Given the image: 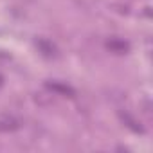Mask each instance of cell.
<instances>
[{"label":"cell","mask_w":153,"mask_h":153,"mask_svg":"<svg viewBox=\"0 0 153 153\" xmlns=\"http://www.w3.org/2000/svg\"><path fill=\"white\" fill-rule=\"evenodd\" d=\"M2 81H4V78H2V76H0V85H2Z\"/></svg>","instance_id":"cell-6"},{"label":"cell","mask_w":153,"mask_h":153,"mask_svg":"<svg viewBox=\"0 0 153 153\" xmlns=\"http://www.w3.org/2000/svg\"><path fill=\"white\" fill-rule=\"evenodd\" d=\"M106 49H108L110 52H115V54H126L128 49H130V45H128L126 42L119 40V38H112V40L106 42Z\"/></svg>","instance_id":"cell-3"},{"label":"cell","mask_w":153,"mask_h":153,"mask_svg":"<svg viewBox=\"0 0 153 153\" xmlns=\"http://www.w3.org/2000/svg\"><path fill=\"white\" fill-rule=\"evenodd\" d=\"M45 87H47L51 92H54L56 96H65V97H74V96H76V90H74L72 87H68V85H65V83H59V81H47Z\"/></svg>","instance_id":"cell-2"},{"label":"cell","mask_w":153,"mask_h":153,"mask_svg":"<svg viewBox=\"0 0 153 153\" xmlns=\"http://www.w3.org/2000/svg\"><path fill=\"white\" fill-rule=\"evenodd\" d=\"M121 119H123V123H124L130 130H133V131H137V133H142V131H144V128L140 126V123H137V119H133L130 114H121Z\"/></svg>","instance_id":"cell-4"},{"label":"cell","mask_w":153,"mask_h":153,"mask_svg":"<svg viewBox=\"0 0 153 153\" xmlns=\"http://www.w3.org/2000/svg\"><path fill=\"white\" fill-rule=\"evenodd\" d=\"M36 45H38V49L42 51V54H45V56H56V47H54L51 42H47V40H38Z\"/></svg>","instance_id":"cell-5"},{"label":"cell","mask_w":153,"mask_h":153,"mask_svg":"<svg viewBox=\"0 0 153 153\" xmlns=\"http://www.w3.org/2000/svg\"><path fill=\"white\" fill-rule=\"evenodd\" d=\"M22 119L13 115V114H0V133L7 131H16L22 128Z\"/></svg>","instance_id":"cell-1"}]
</instances>
